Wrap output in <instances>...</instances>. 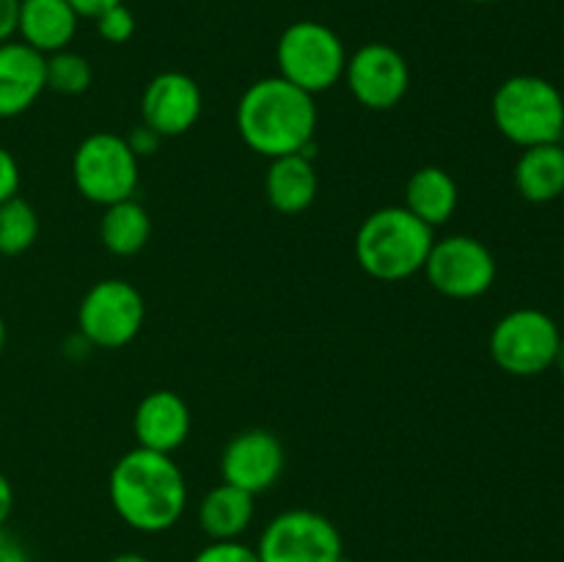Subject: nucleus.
I'll use <instances>...</instances> for the list:
<instances>
[{
    "label": "nucleus",
    "instance_id": "f257e3e1",
    "mask_svg": "<svg viewBox=\"0 0 564 562\" xmlns=\"http://www.w3.org/2000/svg\"><path fill=\"white\" fill-rule=\"evenodd\" d=\"M108 496L127 527L158 534L185 516L187 483L174 457L135 446L110 468Z\"/></svg>",
    "mask_w": 564,
    "mask_h": 562
},
{
    "label": "nucleus",
    "instance_id": "f03ea898",
    "mask_svg": "<svg viewBox=\"0 0 564 562\" xmlns=\"http://www.w3.org/2000/svg\"><path fill=\"white\" fill-rule=\"evenodd\" d=\"M314 130V97L281 75L251 83L237 102V132L242 143L262 158L275 160L303 152L312 147Z\"/></svg>",
    "mask_w": 564,
    "mask_h": 562
},
{
    "label": "nucleus",
    "instance_id": "7ed1b4c3",
    "mask_svg": "<svg viewBox=\"0 0 564 562\" xmlns=\"http://www.w3.org/2000/svg\"><path fill=\"white\" fill-rule=\"evenodd\" d=\"M435 242V229L408 207H380L356 231V259L378 281H405L422 273Z\"/></svg>",
    "mask_w": 564,
    "mask_h": 562
},
{
    "label": "nucleus",
    "instance_id": "20e7f679",
    "mask_svg": "<svg viewBox=\"0 0 564 562\" xmlns=\"http://www.w3.org/2000/svg\"><path fill=\"white\" fill-rule=\"evenodd\" d=\"M490 114L496 130L521 149L562 143L564 138V97L540 75L507 77L496 88Z\"/></svg>",
    "mask_w": 564,
    "mask_h": 562
},
{
    "label": "nucleus",
    "instance_id": "39448f33",
    "mask_svg": "<svg viewBox=\"0 0 564 562\" xmlns=\"http://www.w3.org/2000/svg\"><path fill=\"white\" fill-rule=\"evenodd\" d=\"M275 64L284 80L314 97L345 77L347 50L334 28L317 20H297L279 36Z\"/></svg>",
    "mask_w": 564,
    "mask_h": 562
},
{
    "label": "nucleus",
    "instance_id": "423d86ee",
    "mask_svg": "<svg viewBox=\"0 0 564 562\" xmlns=\"http://www.w3.org/2000/svg\"><path fill=\"white\" fill-rule=\"evenodd\" d=\"M124 136L116 132H94L77 143L72 154V180L77 193L91 204H108L135 198L141 182V165Z\"/></svg>",
    "mask_w": 564,
    "mask_h": 562
},
{
    "label": "nucleus",
    "instance_id": "0eeeda50",
    "mask_svg": "<svg viewBox=\"0 0 564 562\" xmlns=\"http://www.w3.org/2000/svg\"><path fill=\"white\" fill-rule=\"evenodd\" d=\"M560 342V325L551 314L540 309H516L494 325L488 347L496 367L516 378H532L554 367Z\"/></svg>",
    "mask_w": 564,
    "mask_h": 562
},
{
    "label": "nucleus",
    "instance_id": "6e6552de",
    "mask_svg": "<svg viewBox=\"0 0 564 562\" xmlns=\"http://www.w3.org/2000/svg\"><path fill=\"white\" fill-rule=\"evenodd\" d=\"M147 323V303L138 287L124 279H102L83 295L77 306V328L94 347H127Z\"/></svg>",
    "mask_w": 564,
    "mask_h": 562
},
{
    "label": "nucleus",
    "instance_id": "1a4fd4ad",
    "mask_svg": "<svg viewBox=\"0 0 564 562\" xmlns=\"http://www.w3.org/2000/svg\"><path fill=\"white\" fill-rule=\"evenodd\" d=\"M259 562H345V543L317 510H284L259 534Z\"/></svg>",
    "mask_w": 564,
    "mask_h": 562
},
{
    "label": "nucleus",
    "instance_id": "9d476101",
    "mask_svg": "<svg viewBox=\"0 0 564 562\" xmlns=\"http://www.w3.org/2000/svg\"><path fill=\"white\" fill-rule=\"evenodd\" d=\"M422 273L441 295L471 301L494 287L496 257L477 237L449 235L433 242Z\"/></svg>",
    "mask_w": 564,
    "mask_h": 562
},
{
    "label": "nucleus",
    "instance_id": "9b49d317",
    "mask_svg": "<svg viewBox=\"0 0 564 562\" xmlns=\"http://www.w3.org/2000/svg\"><path fill=\"white\" fill-rule=\"evenodd\" d=\"M345 80L356 102L369 110H391L411 88V66L405 55L383 42H369L347 55Z\"/></svg>",
    "mask_w": 564,
    "mask_h": 562
},
{
    "label": "nucleus",
    "instance_id": "f8f14e48",
    "mask_svg": "<svg viewBox=\"0 0 564 562\" xmlns=\"http://www.w3.org/2000/svg\"><path fill=\"white\" fill-rule=\"evenodd\" d=\"M286 466L284 444L264 428H248L237 433L220 455V477L248 494H264L281 479Z\"/></svg>",
    "mask_w": 564,
    "mask_h": 562
},
{
    "label": "nucleus",
    "instance_id": "ddd939ff",
    "mask_svg": "<svg viewBox=\"0 0 564 562\" xmlns=\"http://www.w3.org/2000/svg\"><path fill=\"white\" fill-rule=\"evenodd\" d=\"M204 97L198 83L185 72H160L147 83L141 97V125L160 138L185 136L202 116Z\"/></svg>",
    "mask_w": 564,
    "mask_h": 562
},
{
    "label": "nucleus",
    "instance_id": "4468645a",
    "mask_svg": "<svg viewBox=\"0 0 564 562\" xmlns=\"http://www.w3.org/2000/svg\"><path fill=\"white\" fill-rule=\"evenodd\" d=\"M191 408L176 391L154 389L138 402L132 413V433L138 446L174 455L191 435Z\"/></svg>",
    "mask_w": 564,
    "mask_h": 562
},
{
    "label": "nucleus",
    "instance_id": "2eb2a0df",
    "mask_svg": "<svg viewBox=\"0 0 564 562\" xmlns=\"http://www.w3.org/2000/svg\"><path fill=\"white\" fill-rule=\"evenodd\" d=\"M44 91V55L20 39L0 44V119L22 116Z\"/></svg>",
    "mask_w": 564,
    "mask_h": 562
},
{
    "label": "nucleus",
    "instance_id": "dca6fc26",
    "mask_svg": "<svg viewBox=\"0 0 564 562\" xmlns=\"http://www.w3.org/2000/svg\"><path fill=\"white\" fill-rule=\"evenodd\" d=\"M77 11L69 0H20L17 36L42 55L58 53L72 44L77 33Z\"/></svg>",
    "mask_w": 564,
    "mask_h": 562
},
{
    "label": "nucleus",
    "instance_id": "f3484780",
    "mask_svg": "<svg viewBox=\"0 0 564 562\" xmlns=\"http://www.w3.org/2000/svg\"><path fill=\"white\" fill-rule=\"evenodd\" d=\"M312 149V147H308ZM319 191V176L308 152L284 154L270 160L268 176H264V193L275 213L301 215L314 204Z\"/></svg>",
    "mask_w": 564,
    "mask_h": 562
},
{
    "label": "nucleus",
    "instance_id": "a211bd4d",
    "mask_svg": "<svg viewBox=\"0 0 564 562\" xmlns=\"http://www.w3.org/2000/svg\"><path fill=\"white\" fill-rule=\"evenodd\" d=\"M257 512V496L237 485L220 483L198 505V527L209 540H240Z\"/></svg>",
    "mask_w": 564,
    "mask_h": 562
},
{
    "label": "nucleus",
    "instance_id": "6ab92c4d",
    "mask_svg": "<svg viewBox=\"0 0 564 562\" xmlns=\"http://www.w3.org/2000/svg\"><path fill=\"white\" fill-rule=\"evenodd\" d=\"M457 204H460V187H457L455 176L441 165H424V169L413 171L408 180L402 207L411 209L430 229L449 224Z\"/></svg>",
    "mask_w": 564,
    "mask_h": 562
},
{
    "label": "nucleus",
    "instance_id": "aec40b11",
    "mask_svg": "<svg viewBox=\"0 0 564 562\" xmlns=\"http://www.w3.org/2000/svg\"><path fill=\"white\" fill-rule=\"evenodd\" d=\"M516 191L532 204H549L564 193V147L562 143H543V147L523 149L518 158Z\"/></svg>",
    "mask_w": 564,
    "mask_h": 562
},
{
    "label": "nucleus",
    "instance_id": "412c9836",
    "mask_svg": "<svg viewBox=\"0 0 564 562\" xmlns=\"http://www.w3.org/2000/svg\"><path fill=\"white\" fill-rule=\"evenodd\" d=\"M152 237V218L135 198L108 204L99 220V240L116 257H135Z\"/></svg>",
    "mask_w": 564,
    "mask_h": 562
},
{
    "label": "nucleus",
    "instance_id": "4be33fe9",
    "mask_svg": "<svg viewBox=\"0 0 564 562\" xmlns=\"http://www.w3.org/2000/svg\"><path fill=\"white\" fill-rule=\"evenodd\" d=\"M39 215L28 198L20 193L9 202L0 204V253L3 257H20L36 242Z\"/></svg>",
    "mask_w": 564,
    "mask_h": 562
},
{
    "label": "nucleus",
    "instance_id": "5701e85b",
    "mask_svg": "<svg viewBox=\"0 0 564 562\" xmlns=\"http://www.w3.org/2000/svg\"><path fill=\"white\" fill-rule=\"evenodd\" d=\"M44 77H47V91L64 94V97H77L86 94L94 80V72L88 58L80 53H72L69 47L58 53L44 55Z\"/></svg>",
    "mask_w": 564,
    "mask_h": 562
},
{
    "label": "nucleus",
    "instance_id": "b1692460",
    "mask_svg": "<svg viewBox=\"0 0 564 562\" xmlns=\"http://www.w3.org/2000/svg\"><path fill=\"white\" fill-rule=\"evenodd\" d=\"M94 22H97L99 36L110 44H124L135 36V14L124 3L110 6L108 11L94 17Z\"/></svg>",
    "mask_w": 564,
    "mask_h": 562
},
{
    "label": "nucleus",
    "instance_id": "393cba45",
    "mask_svg": "<svg viewBox=\"0 0 564 562\" xmlns=\"http://www.w3.org/2000/svg\"><path fill=\"white\" fill-rule=\"evenodd\" d=\"M193 562H259V554L253 545L240 543V540H209Z\"/></svg>",
    "mask_w": 564,
    "mask_h": 562
},
{
    "label": "nucleus",
    "instance_id": "a878e982",
    "mask_svg": "<svg viewBox=\"0 0 564 562\" xmlns=\"http://www.w3.org/2000/svg\"><path fill=\"white\" fill-rule=\"evenodd\" d=\"M20 193V163L6 147H0V204Z\"/></svg>",
    "mask_w": 564,
    "mask_h": 562
},
{
    "label": "nucleus",
    "instance_id": "bb28decb",
    "mask_svg": "<svg viewBox=\"0 0 564 562\" xmlns=\"http://www.w3.org/2000/svg\"><path fill=\"white\" fill-rule=\"evenodd\" d=\"M124 138H127V143H130L132 152L138 154V158H141V154H154L160 149V141H163V138H160L158 132H154L152 127H147V125H138L135 130H132L130 136H124Z\"/></svg>",
    "mask_w": 564,
    "mask_h": 562
},
{
    "label": "nucleus",
    "instance_id": "cd10ccee",
    "mask_svg": "<svg viewBox=\"0 0 564 562\" xmlns=\"http://www.w3.org/2000/svg\"><path fill=\"white\" fill-rule=\"evenodd\" d=\"M17 20H20V0H0V44L17 36Z\"/></svg>",
    "mask_w": 564,
    "mask_h": 562
},
{
    "label": "nucleus",
    "instance_id": "c85d7f7f",
    "mask_svg": "<svg viewBox=\"0 0 564 562\" xmlns=\"http://www.w3.org/2000/svg\"><path fill=\"white\" fill-rule=\"evenodd\" d=\"M0 562H31L20 538H14L6 527H0Z\"/></svg>",
    "mask_w": 564,
    "mask_h": 562
},
{
    "label": "nucleus",
    "instance_id": "c756f323",
    "mask_svg": "<svg viewBox=\"0 0 564 562\" xmlns=\"http://www.w3.org/2000/svg\"><path fill=\"white\" fill-rule=\"evenodd\" d=\"M119 3H124V0H69V6L77 11V17H88V20H94V17H99L102 11H108L110 6Z\"/></svg>",
    "mask_w": 564,
    "mask_h": 562
},
{
    "label": "nucleus",
    "instance_id": "7c9ffc66",
    "mask_svg": "<svg viewBox=\"0 0 564 562\" xmlns=\"http://www.w3.org/2000/svg\"><path fill=\"white\" fill-rule=\"evenodd\" d=\"M11 510H14V488H11V479L0 472V527H6Z\"/></svg>",
    "mask_w": 564,
    "mask_h": 562
},
{
    "label": "nucleus",
    "instance_id": "2f4dec72",
    "mask_svg": "<svg viewBox=\"0 0 564 562\" xmlns=\"http://www.w3.org/2000/svg\"><path fill=\"white\" fill-rule=\"evenodd\" d=\"M110 562H154L147 554H138V551H124V554H116Z\"/></svg>",
    "mask_w": 564,
    "mask_h": 562
},
{
    "label": "nucleus",
    "instance_id": "473e14b6",
    "mask_svg": "<svg viewBox=\"0 0 564 562\" xmlns=\"http://www.w3.org/2000/svg\"><path fill=\"white\" fill-rule=\"evenodd\" d=\"M3 347H6V320L0 314V356H3Z\"/></svg>",
    "mask_w": 564,
    "mask_h": 562
},
{
    "label": "nucleus",
    "instance_id": "72a5a7b5",
    "mask_svg": "<svg viewBox=\"0 0 564 562\" xmlns=\"http://www.w3.org/2000/svg\"><path fill=\"white\" fill-rule=\"evenodd\" d=\"M554 367H560L562 372H564V336H562V342H560V353H556V364Z\"/></svg>",
    "mask_w": 564,
    "mask_h": 562
},
{
    "label": "nucleus",
    "instance_id": "f704fd0d",
    "mask_svg": "<svg viewBox=\"0 0 564 562\" xmlns=\"http://www.w3.org/2000/svg\"><path fill=\"white\" fill-rule=\"evenodd\" d=\"M468 3H499V0H468Z\"/></svg>",
    "mask_w": 564,
    "mask_h": 562
}]
</instances>
